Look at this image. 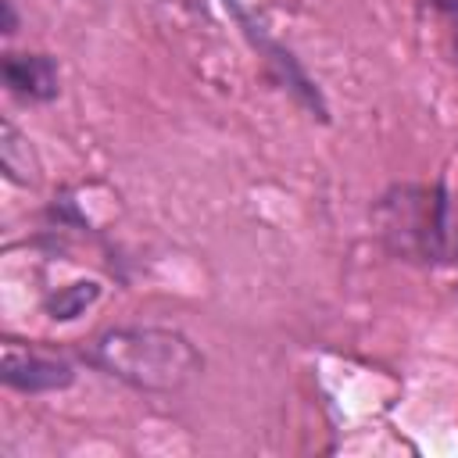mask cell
Segmentation results:
<instances>
[{
	"label": "cell",
	"mask_w": 458,
	"mask_h": 458,
	"mask_svg": "<svg viewBox=\"0 0 458 458\" xmlns=\"http://www.w3.org/2000/svg\"><path fill=\"white\" fill-rule=\"evenodd\" d=\"M82 358L104 376L147 394H175L190 386L204 369L200 351L179 329H165V326L104 329L82 351Z\"/></svg>",
	"instance_id": "obj_1"
},
{
	"label": "cell",
	"mask_w": 458,
	"mask_h": 458,
	"mask_svg": "<svg viewBox=\"0 0 458 458\" xmlns=\"http://www.w3.org/2000/svg\"><path fill=\"white\" fill-rule=\"evenodd\" d=\"M379 233L401 258L458 265V193L447 186H394L376 204Z\"/></svg>",
	"instance_id": "obj_2"
},
{
	"label": "cell",
	"mask_w": 458,
	"mask_h": 458,
	"mask_svg": "<svg viewBox=\"0 0 458 458\" xmlns=\"http://www.w3.org/2000/svg\"><path fill=\"white\" fill-rule=\"evenodd\" d=\"M0 376L11 390L21 394H47V390H64L72 386L75 372L64 358L43 354L29 344L18 340H4V358H0Z\"/></svg>",
	"instance_id": "obj_3"
},
{
	"label": "cell",
	"mask_w": 458,
	"mask_h": 458,
	"mask_svg": "<svg viewBox=\"0 0 458 458\" xmlns=\"http://www.w3.org/2000/svg\"><path fill=\"white\" fill-rule=\"evenodd\" d=\"M222 4H225V7L236 14V21L243 25L247 39H250V43H254V47L265 54V64L276 72V79H279V82H283V86H286V89H290V93H293V97H297L304 107H311L318 118H326V104H322L318 89L311 86V79H308V75L301 72V64L293 61V54H290L286 47H279L276 39H268V36L261 32V25H258V21H254V18H250V14L240 7V0H222Z\"/></svg>",
	"instance_id": "obj_4"
},
{
	"label": "cell",
	"mask_w": 458,
	"mask_h": 458,
	"mask_svg": "<svg viewBox=\"0 0 458 458\" xmlns=\"http://www.w3.org/2000/svg\"><path fill=\"white\" fill-rule=\"evenodd\" d=\"M4 86L25 100H54L57 97V64L47 54H4Z\"/></svg>",
	"instance_id": "obj_5"
},
{
	"label": "cell",
	"mask_w": 458,
	"mask_h": 458,
	"mask_svg": "<svg viewBox=\"0 0 458 458\" xmlns=\"http://www.w3.org/2000/svg\"><path fill=\"white\" fill-rule=\"evenodd\" d=\"M0 168H4V175L11 179V182H18V186H29V182H36V157H32V150H29V140L4 118V125H0Z\"/></svg>",
	"instance_id": "obj_6"
},
{
	"label": "cell",
	"mask_w": 458,
	"mask_h": 458,
	"mask_svg": "<svg viewBox=\"0 0 458 458\" xmlns=\"http://www.w3.org/2000/svg\"><path fill=\"white\" fill-rule=\"evenodd\" d=\"M97 297H100V283L82 279V283H68V286H61L57 293H50V297L43 301V308H47V315H50V318L68 322V318L82 315Z\"/></svg>",
	"instance_id": "obj_7"
},
{
	"label": "cell",
	"mask_w": 458,
	"mask_h": 458,
	"mask_svg": "<svg viewBox=\"0 0 458 458\" xmlns=\"http://www.w3.org/2000/svg\"><path fill=\"white\" fill-rule=\"evenodd\" d=\"M447 25V39H451V54L458 61V0H426Z\"/></svg>",
	"instance_id": "obj_8"
},
{
	"label": "cell",
	"mask_w": 458,
	"mask_h": 458,
	"mask_svg": "<svg viewBox=\"0 0 458 458\" xmlns=\"http://www.w3.org/2000/svg\"><path fill=\"white\" fill-rule=\"evenodd\" d=\"M4 32H14V7H11V0H4Z\"/></svg>",
	"instance_id": "obj_9"
}]
</instances>
